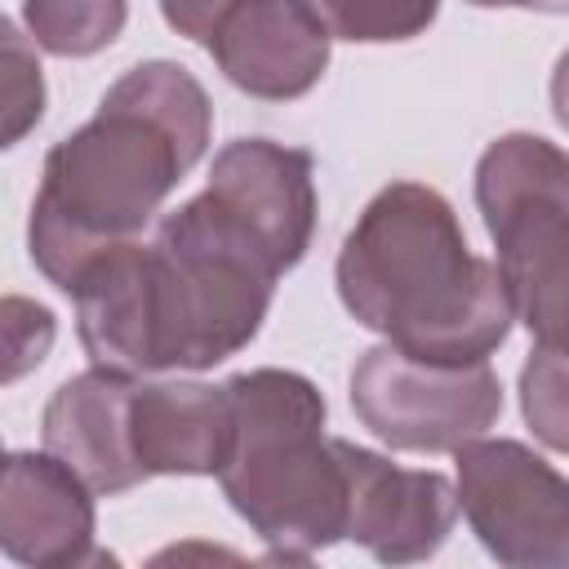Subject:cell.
Listing matches in <instances>:
<instances>
[{"mask_svg":"<svg viewBox=\"0 0 569 569\" xmlns=\"http://www.w3.org/2000/svg\"><path fill=\"white\" fill-rule=\"evenodd\" d=\"M213 107L204 84L169 58L129 67L98 111L58 138L27 218L36 271L62 293L111 244L138 240L169 191L204 160Z\"/></svg>","mask_w":569,"mask_h":569,"instance_id":"1","label":"cell"},{"mask_svg":"<svg viewBox=\"0 0 569 569\" xmlns=\"http://www.w3.org/2000/svg\"><path fill=\"white\" fill-rule=\"evenodd\" d=\"M333 284L356 325L427 360H489L516 320L498 262L471 253L453 204L409 178L360 209Z\"/></svg>","mask_w":569,"mask_h":569,"instance_id":"2","label":"cell"},{"mask_svg":"<svg viewBox=\"0 0 569 569\" xmlns=\"http://www.w3.org/2000/svg\"><path fill=\"white\" fill-rule=\"evenodd\" d=\"M231 445L218 471L231 511L262 538L267 560L307 565L347 538L342 436H325V396L298 369L227 378Z\"/></svg>","mask_w":569,"mask_h":569,"instance_id":"3","label":"cell"},{"mask_svg":"<svg viewBox=\"0 0 569 569\" xmlns=\"http://www.w3.org/2000/svg\"><path fill=\"white\" fill-rule=\"evenodd\" d=\"M284 271L209 191L160 218L147 244L156 373H200L244 351Z\"/></svg>","mask_w":569,"mask_h":569,"instance_id":"4","label":"cell"},{"mask_svg":"<svg viewBox=\"0 0 569 569\" xmlns=\"http://www.w3.org/2000/svg\"><path fill=\"white\" fill-rule=\"evenodd\" d=\"M476 209L516 320L533 347L569 356V151L525 129L493 138L476 160Z\"/></svg>","mask_w":569,"mask_h":569,"instance_id":"5","label":"cell"},{"mask_svg":"<svg viewBox=\"0 0 569 569\" xmlns=\"http://www.w3.org/2000/svg\"><path fill=\"white\" fill-rule=\"evenodd\" d=\"M351 409L387 449L453 453L502 418V378L489 360H427L378 342L351 369Z\"/></svg>","mask_w":569,"mask_h":569,"instance_id":"6","label":"cell"},{"mask_svg":"<svg viewBox=\"0 0 569 569\" xmlns=\"http://www.w3.org/2000/svg\"><path fill=\"white\" fill-rule=\"evenodd\" d=\"M458 511L480 547L511 569H569V476L520 440H467Z\"/></svg>","mask_w":569,"mask_h":569,"instance_id":"7","label":"cell"},{"mask_svg":"<svg viewBox=\"0 0 569 569\" xmlns=\"http://www.w3.org/2000/svg\"><path fill=\"white\" fill-rule=\"evenodd\" d=\"M347 462V538L382 565H413L436 556L458 520V485L427 467H396L391 458L342 440Z\"/></svg>","mask_w":569,"mask_h":569,"instance_id":"8","label":"cell"},{"mask_svg":"<svg viewBox=\"0 0 569 569\" xmlns=\"http://www.w3.org/2000/svg\"><path fill=\"white\" fill-rule=\"evenodd\" d=\"M93 485L58 453L13 449L0 471V547L27 569H80L111 560L98 551Z\"/></svg>","mask_w":569,"mask_h":569,"instance_id":"9","label":"cell"},{"mask_svg":"<svg viewBox=\"0 0 569 569\" xmlns=\"http://www.w3.org/2000/svg\"><path fill=\"white\" fill-rule=\"evenodd\" d=\"M280 271H293L316 236V160L276 138H236L209 164L204 187Z\"/></svg>","mask_w":569,"mask_h":569,"instance_id":"10","label":"cell"},{"mask_svg":"<svg viewBox=\"0 0 569 569\" xmlns=\"http://www.w3.org/2000/svg\"><path fill=\"white\" fill-rule=\"evenodd\" d=\"M333 36L302 0H236L204 40L222 80L262 102L311 93L329 67Z\"/></svg>","mask_w":569,"mask_h":569,"instance_id":"11","label":"cell"},{"mask_svg":"<svg viewBox=\"0 0 569 569\" xmlns=\"http://www.w3.org/2000/svg\"><path fill=\"white\" fill-rule=\"evenodd\" d=\"M133 373L93 365L67 378L40 413L44 449L76 467L107 498L129 493L147 480L133 449Z\"/></svg>","mask_w":569,"mask_h":569,"instance_id":"12","label":"cell"},{"mask_svg":"<svg viewBox=\"0 0 569 569\" xmlns=\"http://www.w3.org/2000/svg\"><path fill=\"white\" fill-rule=\"evenodd\" d=\"M67 298L76 302V338L93 365L120 369L133 378L156 373L147 244L142 240H124V244H111L107 253H98L76 276Z\"/></svg>","mask_w":569,"mask_h":569,"instance_id":"13","label":"cell"},{"mask_svg":"<svg viewBox=\"0 0 569 569\" xmlns=\"http://www.w3.org/2000/svg\"><path fill=\"white\" fill-rule=\"evenodd\" d=\"M231 445L227 382H138L133 449L151 476H218Z\"/></svg>","mask_w":569,"mask_h":569,"instance_id":"14","label":"cell"},{"mask_svg":"<svg viewBox=\"0 0 569 569\" xmlns=\"http://www.w3.org/2000/svg\"><path fill=\"white\" fill-rule=\"evenodd\" d=\"M36 49L53 58H93L111 49L129 22V0H22Z\"/></svg>","mask_w":569,"mask_h":569,"instance_id":"15","label":"cell"},{"mask_svg":"<svg viewBox=\"0 0 569 569\" xmlns=\"http://www.w3.org/2000/svg\"><path fill=\"white\" fill-rule=\"evenodd\" d=\"M333 40H351V44H400L422 36L436 13L440 0H302Z\"/></svg>","mask_w":569,"mask_h":569,"instance_id":"16","label":"cell"},{"mask_svg":"<svg viewBox=\"0 0 569 569\" xmlns=\"http://www.w3.org/2000/svg\"><path fill=\"white\" fill-rule=\"evenodd\" d=\"M520 413L529 431L556 449L569 453V356L533 347L520 365Z\"/></svg>","mask_w":569,"mask_h":569,"instance_id":"17","label":"cell"},{"mask_svg":"<svg viewBox=\"0 0 569 569\" xmlns=\"http://www.w3.org/2000/svg\"><path fill=\"white\" fill-rule=\"evenodd\" d=\"M0 36H4V147L22 142L40 116H44V76H40V62H36V49L27 44V36L18 31L13 18L0 22Z\"/></svg>","mask_w":569,"mask_h":569,"instance_id":"18","label":"cell"},{"mask_svg":"<svg viewBox=\"0 0 569 569\" xmlns=\"http://www.w3.org/2000/svg\"><path fill=\"white\" fill-rule=\"evenodd\" d=\"M4 342H9V369L4 378H22L31 365L44 360L49 342H53V311L40 302H27L18 293L4 298Z\"/></svg>","mask_w":569,"mask_h":569,"instance_id":"19","label":"cell"},{"mask_svg":"<svg viewBox=\"0 0 569 569\" xmlns=\"http://www.w3.org/2000/svg\"><path fill=\"white\" fill-rule=\"evenodd\" d=\"M231 4H236V0H160V18H164L169 31H178L182 40H200V44H204Z\"/></svg>","mask_w":569,"mask_h":569,"instance_id":"20","label":"cell"},{"mask_svg":"<svg viewBox=\"0 0 569 569\" xmlns=\"http://www.w3.org/2000/svg\"><path fill=\"white\" fill-rule=\"evenodd\" d=\"M551 111H556V120H560V129L569 133V49L556 58V67H551Z\"/></svg>","mask_w":569,"mask_h":569,"instance_id":"21","label":"cell"},{"mask_svg":"<svg viewBox=\"0 0 569 569\" xmlns=\"http://www.w3.org/2000/svg\"><path fill=\"white\" fill-rule=\"evenodd\" d=\"M516 4L533 13H569V0H516Z\"/></svg>","mask_w":569,"mask_h":569,"instance_id":"22","label":"cell"},{"mask_svg":"<svg viewBox=\"0 0 569 569\" xmlns=\"http://www.w3.org/2000/svg\"><path fill=\"white\" fill-rule=\"evenodd\" d=\"M467 4H476V9H507V4H516V0H467Z\"/></svg>","mask_w":569,"mask_h":569,"instance_id":"23","label":"cell"}]
</instances>
